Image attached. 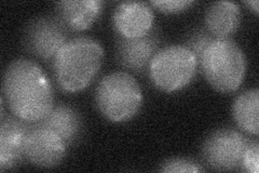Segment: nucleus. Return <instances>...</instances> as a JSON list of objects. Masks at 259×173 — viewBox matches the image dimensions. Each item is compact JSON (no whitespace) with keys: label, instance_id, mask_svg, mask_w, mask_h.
<instances>
[{"label":"nucleus","instance_id":"1","mask_svg":"<svg viewBox=\"0 0 259 173\" xmlns=\"http://www.w3.org/2000/svg\"><path fill=\"white\" fill-rule=\"evenodd\" d=\"M3 97L12 115L28 123L41 121L54 107L50 78L36 62L24 57L7 66Z\"/></svg>","mask_w":259,"mask_h":173},{"label":"nucleus","instance_id":"2","mask_svg":"<svg viewBox=\"0 0 259 173\" xmlns=\"http://www.w3.org/2000/svg\"><path fill=\"white\" fill-rule=\"evenodd\" d=\"M104 61V49L94 38L79 36L69 39L53 60L59 86L69 93L80 92L90 86Z\"/></svg>","mask_w":259,"mask_h":173},{"label":"nucleus","instance_id":"3","mask_svg":"<svg viewBox=\"0 0 259 173\" xmlns=\"http://www.w3.org/2000/svg\"><path fill=\"white\" fill-rule=\"evenodd\" d=\"M199 65L210 87L221 93H231L244 81L247 61L236 41L215 38L202 53Z\"/></svg>","mask_w":259,"mask_h":173},{"label":"nucleus","instance_id":"4","mask_svg":"<svg viewBox=\"0 0 259 173\" xmlns=\"http://www.w3.org/2000/svg\"><path fill=\"white\" fill-rule=\"evenodd\" d=\"M94 95L97 110L105 119L113 123L131 120L143 105L140 84L125 72H115L104 76Z\"/></svg>","mask_w":259,"mask_h":173},{"label":"nucleus","instance_id":"5","mask_svg":"<svg viewBox=\"0 0 259 173\" xmlns=\"http://www.w3.org/2000/svg\"><path fill=\"white\" fill-rule=\"evenodd\" d=\"M199 63L186 46H168L158 50L149 65V77L157 89L166 93L187 87L197 75Z\"/></svg>","mask_w":259,"mask_h":173},{"label":"nucleus","instance_id":"6","mask_svg":"<svg viewBox=\"0 0 259 173\" xmlns=\"http://www.w3.org/2000/svg\"><path fill=\"white\" fill-rule=\"evenodd\" d=\"M249 143V140L237 129H217L202 145V157L208 167L217 171L241 170L243 155Z\"/></svg>","mask_w":259,"mask_h":173},{"label":"nucleus","instance_id":"7","mask_svg":"<svg viewBox=\"0 0 259 173\" xmlns=\"http://www.w3.org/2000/svg\"><path fill=\"white\" fill-rule=\"evenodd\" d=\"M68 30L56 15L39 16L26 25L23 44L26 50L38 59L54 60L61 48L68 41Z\"/></svg>","mask_w":259,"mask_h":173},{"label":"nucleus","instance_id":"8","mask_svg":"<svg viewBox=\"0 0 259 173\" xmlns=\"http://www.w3.org/2000/svg\"><path fill=\"white\" fill-rule=\"evenodd\" d=\"M67 144L64 140L40 123H30L24 154L25 158L39 168L58 167L66 156Z\"/></svg>","mask_w":259,"mask_h":173},{"label":"nucleus","instance_id":"9","mask_svg":"<svg viewBox=\"0 0 259 173\" xmlns=\"http://www.w3.org/2000/svg\"><path fill=\"white\" fill-rule=\"evenodd\" d=\"M112 23L120 37L140 38L153 29L155 14L150 4L123 2L113 11Z\"/></svg>","mask_w":259,"mask_h":173},{"label":"nucleus","instance_id":"10","mask_svg":"<svg viewBox=\"0 0 259 173\" xmlns=\"http://www.w3.org/2000/svg\"><path fill=\"white\" fill-rule=\"evenodd\" d=\"M159 35L156 30L140 38L120 37L117 40V60L121 66L141 74L149 68L153 56L158 52Z\"/></svg>","mask_w":259,"mask_h":173},{"label":"nucleus","instance_id":"11","mask_svg":"<svg viewBox=\"0 0 259 173\" xmlns=\"http://www.w3.org/2000/svg\"><path fill=\"white\" fill-rule=\"evenodd\" d=\"M30 123L12 116L0 121V170H10L25 158L24 147Z\"/></svg>","mask_w":259,"mask_h":173},{"label":"nucleus","instance_id":"12","mask_svg":"<svg viewBox=\"0 0 259 173\" xmlns=\"http://www.w3.org/2000/svg\"><path fill=\"white\" fill-rule=\"evenodd\" d=\"M103 10L101 0H64L55 4V15L70 30L90 28Z\"/></svg>","mask_w":259,"mask_h":173},{"label":"nucleus","instance_id":"13","mask_svg":"<svg viewBox=\"0 0 259 173\" xmlns=\"http://www.w3.org/2000/svg\"><path fill=\"white\" fill-rule=\"evenodd\" d=\"M241 19L239 4L222 0L207 7L204 22L207 31L215 38H229L239 28Z\"/></svg>","mask_w":259,"mask_h":173},{"label":"nucleus","instance_id":"14","mask_svg":"<svg viewBox=\"0 0 259 173\" xmlns=\"http://www.w3.org/2000/svg\"><path fill=\"white\" fill-rule=\"evenodd\" d=\"M38 123L52 130L68 145L75 143L82 132V119L74 107L61 104L54 106L47 116Z\"/></svg>","mask_w":259,"mask_h":173},{"label":"nucleus","instance_id":"15","mask_svg":"<svg viewBox=\"0 0 259 173\" xmlns=\"http://www.w3.org/2000/svg\"><path fill=\"white\" fill-rule=\"evenodd\" d=\"M232 115L240 130L258 135L259 133V92L250 89L239 94L232 105Z\"/></svg>","mask_w":259,"mask_h":173},{"label":"nucleus","instance_id":"16","mask_svg":"<svg viewBox=\"0 0 259 173\" xmlns=\"http://www.w3.org/2000/svg\"><path fill=\"white\" fill-rule=\"evenodd\" d=\"M159 171L165 173H197L204 172L205 169L199 162L189 158H171L161 164Z\"/></svg>","mask_w":259,"mask_h":173},{"label":"nucleus","instance_id":"17","mask_svg":"<svg viewBox=\"0 0 259 173\" xmlns=\"http://www.w3.org/2000/svg\"><path fill=\"white\" fill-rule=\"evenodd\" d=\"M215 37L210 35L207 30L199 29L190 35L189 39L187 40V44H186V47H187L189 50L196 55L199 63L202 53H203L206 47L212 43Z\"/></svg>","mask_w":259,"mask_h":173},{"label":"nucleus","instance_id":"18","mask_svg":"<svg viewBox=\"0 0 259 173\" xmlns=\"http://www.w3.org/2000/svg\"><path fill=\"white\" fill-rule=\"evenodd\" d=\"M149 4L161 12L175 14L190 9L194 2L192 0H152Z\"/></svg>","mask_w":259,"mask_h":173},{"label":"nucleus","instance_id":"19","mask_svg":"<svg viewBox=\"0 0 259 173\" xmlns=\"http://www.w3.org/2000/svg\"><path fill=\"white\" fill-rule=\"evenodd\" d=\"M241 170L249 173H258L259 170V144L250 141L244 152L241 163Z\"/></svg>","mask_w":259,"mask_h":173},{"label":"nucleus","instance_id":"20","mask_svg":"<svg viewBox=\"0 0 259 173\" xmlns=\"http://www.w3.org/2000/svg\"><path fill=\"white\" fill-rule=\"evenodd\" d=\"M248 8H250V9H252L255 13H258V2H257V0H250V2H249V0H248V2H245L244 3Z\"/></svg>","mask_w":259,"mask_h":173}]
</instances>
